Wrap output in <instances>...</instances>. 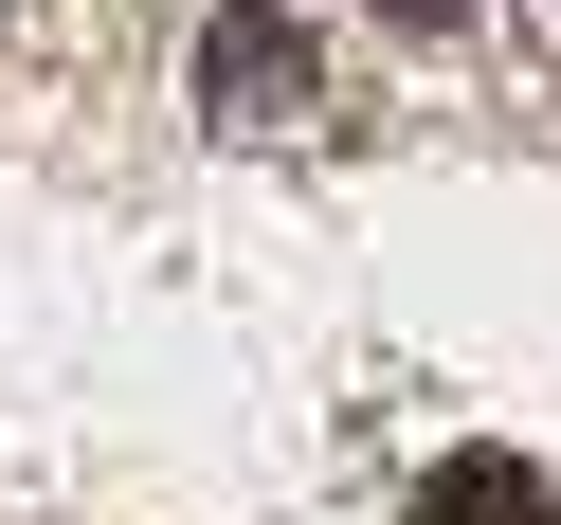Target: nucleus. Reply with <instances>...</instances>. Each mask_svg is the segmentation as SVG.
Segmentation results:
<instances>
[{
  "label": "nucleus",
  "mask_w": 561,
  "mask_h": 525,
  "mask_svg": "<svg viewBox=\"0 0 561 525\" xmlns=\"http://www.w3.org/2000/svg\"><path fill=\"white\" fill-rule=\"evenodd\" d=\"M380 19H399V37H453V19H471V0H380Z\"/></svg>",
  "instance_id": "nucleus-3"
},
{
  "label": "nucleus",
  "mask_w": 561,
  "mask_h": 525,
  "mask_svg": "<svg viewBox=\"0 0 561 525\" xmlns=\"http://www.w3.org/2000/svg\"><path fill=\"white\" fill-rule=\"evenodd\" d=\"M416 525H561V489L525 471V453H453V471L416 489Z\"/></svg>",
  "instance_id": "nucleus-2"
},
{
  "label": "nucleus",
  "mask_w": 561,
  "mask_h": 525,
  "mask_svg": "<svg viewBox=\"0 0 561 525\" xmlns=\"http://www.w3.org/2000/svg\"><path fill=\"white\" fill-rule=\"evenodd\" d=\"M290 91H308V37L272 19V0H218V37H199V110H218V127H272Z\"/></svg>",
  "instance_id": "nucleus-1"
}]
</instances>
